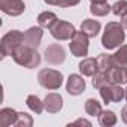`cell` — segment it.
<instances>
[{
    "label": "cell",
    "mask_w": 127,
    "mask_h": 127,
    "mask_svg": "<svg viewBox=\"0 0 127 127\" xmlns=\"http://www.w3.org/2000/svg\"><path fill=\"white\" fill-rule=\"evenodd\" d=\"M126 39V32L121 23L111 21L105 26V32L102 34V45L106 49H115L124 43Z\"/></svg>",
    "instance_id": "6da1fadb"
},
{
    "label": "cell",
    "mask_w": 127,
    "mask_h": 127,
    "mask_svg": "<svg viewBox=\"0 0 127 127\" xmlns=\"http://www.w3.org/2000/svg\"><path fill=\"white\" fill-rule=\"evenodd\" d=\"M14 61L17 64L26 67V69H34L40 64V54L36 51V48H32V46H27V45H20L18 48L14 49L12 55Z\"/></svg>",
    "instance_id": "7a4b0ae2"
},
{
    "label": "cell",
    "mask_w": 127,
    "mask_h": 127,
    "mask_svg": "<svg viewBox=\"0 0 127 127\" xmlns=\"http://www.w3.org/2000/svg\"><path fill=\"white\" fill-rule=\"evenodd\" d=\"M23 43H24V33H21L20 30L8 32L2 37V40H0V45H2V58L12 55L14 49L18 48Z\"/></svg>",
    "instance_id": "3957f363"
},
{
    "label": "cell",
    "mask_w": 127,
    "mask_h": 127,
    "mask_svg": "<svg viewBox=\"0 0 127 127\" xmlns=\"http://www.w3.org/2000/svg\"><path fill=\"white\" fill-rule=\"evenodd\" d=\"M37 81L46 90H58L63 84V73L55 69H42L37 73Z\"/></svg>",
    "instance_id": "277c9868"
},
{
    "label": "cell",
    "mask_w": 127,
    "mask_h": 127,
    "mask_svg": "<svg viewBox=\"0 0 127 127\" xmlns=\"http://www.w3.org/2000/svg\"><path fill=\"white\" fill-rule=\"evenodd\" d=\"M88 36L81 30V32H75V34L72 36L70 39V43H69V48H70V52L75 55V57H85L88 54Z\"/></svg>",
    "instance_id": "5b68a950"
},
{
    "label": "cell",
    "mask_w": 127,
    "mask_h": 127,
    "mask_svg": "<svg viewBox=\"0 0 127 127\" xmlns=\"http://www.w3.org/2000/svg\"><path fill=\"white\" fill-rule=\"evenodd\" d=\"M49 32H51V36L57 40H70L76 30H75L73 24H70L67 21L57 20L52 24V27L49 29Z\"/></svg>",
    "instance_id": "8992f818"
},
{
    "label": "cell",
    "mask_w": 127,
    "mask_h": 127,
    "mask_svg": "<svg viewBox=\"0 0 127 127\" xmlns=\"http://www.w3.org/2000/svg\"><path fill=\"white\" fill-rule=\"evenodd\" d=\"M100 96L106 105L112 103V102L118 103L124 99V90L121 88L120 84H108V85L100 88Z\"/></svg>",
    "instance_id": "52a82bcc"
},
{
    "label": "cell",
    "mask_w": 127,
    "mask_h": 127,
    "mask_svg": "<svg viewBox=\"0 0 127 127\" xmlns=\"http://www.w3.org/2000/svg\"><path fill=\"white\" fill-rule=\"evenodd\" d=\"M45 61L49 63V64L58 66L61 63H64L66 60V51L60 43H52L45 49Z\"/></svg>",
    "instance_id": "ba28073f"
},
{
    "label": "cell",
    "mask_w": 127,
    "mask_h": 127,
    "mask_svg": "<svg viewBox=\"0 0 127 127\" xmlns=\"http://www.w3.org/2000/svg\"><path fill=\"white\" fill-rule=\"evenodd\" d=\"M0 9L6 15L18 17L26 11V5L23 0H0Z\"/></svg>",
    "instance_id": "9c48e42d"
},
{
    "label": "cell",
    "mask_w": 127,
    "mask_h": 127,
    "mask_svg": "<svg viewBox=\"0 0 127 127\" xmlns=\"http://www.w3.org/2000/svg\"><path fill=\"white\" fill-rule=\"evenodd\" d=\"M85 79L81 76V75H76V73H72L69 78H67V82H66V91L70 94V96H79L84 93L85 90Z\"/></svg>",
    "instance_id": "30bf717a"
},
{
    "label": "cell",
    "mask_w": 127,
    "mask_h": 127,
    "mask_svg": "<svg viewBox=\"0 0 127 127\" xmlns=\"http://www.w3.org/2000/svg\"><path fill=\"white\" fill-rule=\"evenodd\" d=\"M42 37H43V32H42V27H30L26 33H24V45L27 46H32V48H37L42 42Z\"/></svg>",
    "instance_id": "8fae6325"
},
{
    "label": "cell",
    "mask_w": 127,
    "mask_h": 127,
    "mask_svg": "<svg viewBox=\"0 0 127 127\" xmlns=\"http://www.w3.org/2000/svg\"><path fill=\"white\" fill-rule=\"evenodd\" d=\"M43 105H45V109L46 112L49 114H57L61 111L63 108V97L58 94V93H49L46 94L45 100H43Z\"/></svg>",
    "instance_id": "7c38bea8"
},
{
    "label": "cell",
    "mask_w": 127,
    "mask_h": 127,
    "mask_svg": "<svg viewBox=\"0 0 127 127\" xmlns=\"http://www.w3.org/2000/svg\"><path fill=\"white\" fill-rule=\"evenodd\" d=\"M79 72L84 75V76H94L97 72H99V63H97V58H93V57H84V60L79 63Z\"/></svg>",
    "instance_id": "4fadbf2b"
},
{
    "label": "cell",
    "mask_w": 127,
    "mask_h": 127,
    "mask_svg": "<svg viewBox=\"0 0 127 127\" xmlns=\"http://www.w3.org/2000/svg\"><path fill=\"white\" fill-rule=\"evenodd\" d=\"M111 84H127V67H111L106 72Z\"/></svg>",
    "instance_id": "5bb4252c"
},
{
    "label": "cell",
    "mask_w": 127,
    "mask_h": 127,
    "mask_svg": "<svg viewBox=\"0 0 127 127\" xmlns=\"http://www.w3.org/2000/svg\"><path fill=\"white\" fill-rule=\"evenodd\" d=\"M17 118H18V112L12 108H3L0 111V126L2 127L15 126Z\"/></svg>",
    "instance_id": "9a60e30c"
},
{
    "label": "cell",
    "mask_w": 127,
    "mask_h": 127,
    "mask_svg": "<svg viewBox=\"0 0 127 127\" xmlns=\"http://www.w3.org/2000/svg\"><path fill=\"white\" fill-rule=\"evenodd\" d=\"M102 24L97 20H84L81 23V30L88 36V37H96L100 33Z\"/></svg>",
    "instance_id": "2e32d148"
},
{
    "label": "cell",
    "mask_w": 127,
    "mask_h": 127,
    "mask_svg": "<svg viewBox=\"0 0 127 127\" xmlns=\"http://www.w3.org/2000/svg\"><path fill=\"white\" fill-rule=\"evenodd\" d=\"M112 66L127 67V45H121L115 54H112Z\"/></svg>",
    "instance_id": "e0dca14e"
},
{
    "label": "cell",
    "mask_w": 127,
    "mask_h": 127,
    "mask_svg": "<svg viewBox=\"0 0 127 127\" xmlns=\"http://www.w3.org/2000/svg\"><path fill=\"white\" fill-rule=\"evenodd\" d=\"M58 18H57V15L54 14V12H49V11H45V12H42V14H39V17H37V24L42 27V29H51L52 27V24L57 21Z\"/></svg>",
    "instance_id": "ac0fdd59"
},
{
    "label": "cell",
    "mask_w": 127,
    "mask_h": 127,
    "mask_svg": "<svg viewBox=\"0 0 127 127\" xmlns=\"http://www.w3.org/2000/svg\"><path fill=\"white\" fill-rule=\"evenodd\" d=\"M26 103H27V106H29V109L30 111H33L34 114H42V111L45 109V105H43V102L37 97V96H34V94H30V96H27V100H26Z\"/></svg>",
    "instance_id": "d6986e66"
},
{
    "label": "cell",
    "mask_w": 127,
    "mask_h": 127,
    "mask_svg": "<svg viewBox=\"0 0 127 127\" xmlns=\"http://www.w3.org/2000/svg\"><path fill=\"white\" fill-rule=\"evenodd\" d=\"M99 123L103 127H112L117 124V115L114 111H102V114L99 115Z\"/></svg>",
    "instance_id": "ffe728a7"
},
{
    "label": "cell",
    "mask_w": 127,
    "mask_h": 127,
    "mask_svg": "<svg viewBox=\"0 0 127 127\" xmlns=\"http://www.w3.org/2000/svg\"><path fill=\"white\" fill-rule=\"evenodd\" d=\"M111 11H112V6H109L106 2L105 3H91V6H90V12L94 17H106Z\"/></svg>",
    "instance_id": "44dd1931"
},
{
    "label": "cell",
    "mask_w": 127,
    "mask_h": 127,
    "mask_svg": "<svg viewBox=\"0 0 127 127\" xmlns=\"http://www.w3.org/2000/svg\"><path fill=\"white\" fill-rule=\"evenodd\" d=\"M85 112L91 117H99L102 114V103L96 99H88L85 102Z\"/></svg>",
    "instance_id": "7402d4cb"
},
{
    "label": "cell",
    "mask_w": 127,
    "mask_h": 127,
    "mask_svg": "<svg viewBox=\"0 0 127 127\" xmlns=\"http://www.w3.org/2000/svg\"><path fill=\"white\" fill-rule=\"evenodd\" d=\"M108 84H111V82H109V78H108L106 72L99 70V72L93 76V87H94V88L100 90L102 87H105V85H108Z\"/></svg>",
    "instance_id": "603a6c76"
},
{
    "label": "cell",
    "mask_w": 127,
    "mask_h": 127,
    "mask_svg": "<svg viewBox=\"0 0 127 127\" xmlns=\"http://www.w3.org/2000/svg\"><path fill=\"white\" fill-rule=\"evenodd\" d=\"M97 63H99V70L102 72H108L112 66V55L109 54H100L97 57Z\"/></svg>",
    "instance_id": "cb8c5ba5"
},
{
    "label": "cell",
    "mask_w": 127,
    "mask_h": 127,
    "mask_svg": "<svg viewBox=\"0 0 127 127\" xmlns=\"http://www.w3.org/2000/svg\"><path fill=\"white\" fill-rule=\"evenodd\" d=\"M17 127H32L33 126V118L27 112H18V118L15 123Z\"/></svg>",
    "instance_id": "d4e9b609"
},
{
    "label": "cell",
    "mask_w": 127,
    "mask_h": 127,
    "mask_svg": "<svg viewBox=\"0 0 127 127\" xmlns=\"http://www.w3.org/2000/svg\"><path fill=\"white\" fill-rule=\"evenodd\" d=\"M112 12H114V15L121 17V18L124 15H127V0H118V2H115L112 5Z\"/></svg>",
    "instance_id": "484cf974"
},
{
    "label": "cell",
    "mask_w": 127,
    "mask_h": 127,
    "mask_svg": "<svg viewBox=\"0 0 127 127\" xmlns=\"http://www.w3.org/2000/svg\"><path fill=\"white\" fill-rule=\"evenodd\" d=\"M67 126H69V127H76V126H87V127H90V126H91V123H90L88 120H84V118H78L76 121H73V123H69Z\"/></svg>",
    "instance_id": "4316f807"
},
{
    "label": "cell",
    "mask_w": 127,
    "mask_h": 127,
    "mask_svg": "<svg viewBox=\"0 0 127 127\" xmlns=\"http://www.w3.org/2000/svg\"><path fill=\"white\" fill-rule=\"evenodd\" d=\"M81 0H63V6L61 8H70V6H76Z\"/></svg>",
    "instance_id": "83f0119b"
},
{
    "label": "cell",
    "mask_w": 127,
    "mask_h": 127,
    "mask_svg": "<svg viewBox=\"0 0 127 127\" xmlns=\"http://www.w3.org/2000/svg\"><path fill=\"white\" fill-rule=\"evenodd\" d=\"M43 2L46 5H52V6H58V8L63 6V0H43Z\"/></svg>",
    "instance_id": "f1b7e54d"
},
{
    "label": "cell",
    "mask_w": 127,
    "mask_h": 127,
    "mask_svg": "<svg viewBox=\"0 0 127 127\" xmlns=\"http://www.w3.org/2000/svg\"><path fill=\"white\" fill-rule=\"evenodd\" d=\"M121 120H123V121L127 124V105H126V106L121 109Z\"/></svg>",
    "instance_id": "f546056e"
},
{
    "label": "cell",
    "mask_w": 127,
    "mask_h": 127,
    "mask_svg": "<svg viewBox=\"0 0 127 127\" xmlns=\"http://www.w3.org/2000/svg\"><path fill=\"white\" fill-rule=\"evenodd\" d=\"M121 24H123L124 30H127V15H124V17L121 18Z\"/></svg>",
    "instance_id": "4dcf8cb0"
},
{
    "label": "cell",
    "mask_w": 127,
    "mask_h": 127,
    "mask_svg": "<svg viewBox=\"0 0 127 127\" xmlns=\"http://www.w3.org/2000/svg\"><path fill=\"white\" fill-rule=\"evenodd\" d=\"M91 3H105V2H108V0H90Z\"/></svg>",
    "instance_id": "1f68e13d"
},
{
    "label": "cell",
    "mask_w": 127,
    "mask_h": 127,
    "mask_svg": "<svg viewBox=\"0 0 127 127\" xmlns=\"http://www.w3.org/2000/svg\"><path fill=\"white\" fill-rule=\"evenodd\" d=\"M124 99L127 100V87H126V90H124Z\"/></svg>",
    "instance_id": "d6a6232c"
}]
</instances>
